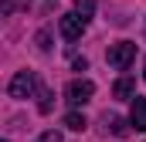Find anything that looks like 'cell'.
<instances>
[{"instance_id":"obj_9","label":"cell","mask_w":146,"mask_h":142,"mask_svg":"<svg viewBox=\"0 0 146 142\" xmlns=\"http://www.w3.org/2000/svg\"><path fill=\"white\" fill-rule=\"evenodd\" d=\"M75 14L88 24V20H92V14H95V0H78V3H75Z\"/></svg>"},{"instance_id":"obj_8","label":"cell","mask_w":146,"mask_h":142,"mask_svg":"<svg viewBox=\"0 0 146 142\" xmlns=\"http://www.w3.org/2000/svg\"><path fill=\"white\" fill-rule=\"evenodd\" d=\"M85 125H88V122H85L82 112H68V115H65V129H72V132H85Z\"/></svg>"},{"instance_id":"obj_10","label":"cell","mask_w":146,"mask_h":142,"mask_svg":"<svg viewBox=\"0 0 146 142\" xmlns=\"http://www.w3.org/2000/svg\"><path fill=\"white\" fill-rule=\"evenodd\" d=\"M27 3H31V0H0V10H3V14H10L14 7H27Z\"/></svg>"},{"instance_id":"obj_12","label":"cell","mask_w":146,"mask_h":142,"mask_svg":"<svg viewBox=\"0 0 146 142\" xmlns=\"http://www.w3.org/2000/svg\"><path fill=\"white\" fill-rule=\"evenodd\" d=\"M37 51H51V37H48V31L37 34Z\"/></svg>"},{"instance_id":"obj_5","label":"cell","mask_w":146,"mask_h":142,"mask_svg":"<svg viewBox=\"0 0 146 142\" xmlns=\"http://www.w3.org/2000/svg\"><path fill=\"white\" fill-rule=\"evenodd\" d=\"M129 102H133V112H129V125H133L136 132H146V98H143V95H133Z\"/></svg>"},{"instance_id":"obj_2","label":"cell","mask_w":146,"mask_h":142,"mask_svg":"<svg viewBox=\"0 0 146 142\" xmlns=\"http://www.w3.org/2000/svg\"><path fill=\"white\" fill-rule=\"evenodd\" d=\"M37 91V78L34 71H17L10 78V98H31Z\"/></svg>"},{"instance_id":"obj_11","label":"cell","mask_w":146,"mask_h":142,"mask_svg":"<svg viewBox=\"0 0 146 142\" xmlns=\"http://www.w3.org/2000/svg\"><path fill=\"white\" fill-rule=\"evenodd\" d=\"M41 112H44V115H48V112H51V91H48V88H41Z\"/></svg>"},{"instance_id":"obj_4","label":"cell","mask_w":146,"mask_h":142,"mask_svg":"<svg viewBox=\"0 0 146 142\" xmlns=\"http://www.w3.org/2000/svg\"><path fill=\"white\" fill-rule=\"evenodd\" d=\"M85 27H88V24H85L78 14H65V17L58 20V31H61V37H65V41H78Z\"/></svg>"},{"instance_id":"obj_13","label":"cell","mask_w":146,"mask_h":142,"mask_svg":"<svg viewBox=\"0 0 146 142\" xmlns=\"http://www.w3.org/2000/svg\"><path fill=\"white\" fill-rule=\"evenodd\" d=\"M37 142H61V132H54V129H51V132H44V135H37Z\"/></svg>"},{"instance_id":"obj_6","label":"cell","mask_w":146,"mask_h":142,"mask_svg":"<svg viewBox=\"0 0 146 142\" xmlns=\"http://www.w3.org/2000/svg\"><path fill=\"white\" fill-rule=\"evenodd\" d=\"M102 122H106V129H109L112 135H119V139H122V135H129V132H133V125H129V122H126V118H119V115H106V118H102Z\"/></svg>"},{"instance_id":"obj_3","label":"cell","mask_w":146,"mask_h":142,"mask_svg":"<svg viewBox=\"0 0 146 142\" xmlns=\"http://www.w3.org/2000/svg\"><path fill=\"white\" fill-rule=\"evenodd\" d=\"M92 95H95V85H92L88 78H75V81H68V88H65V98H68L72 105L92 102Z\"/></svg>"},{"instance_id":"obj_7","label":"cell","mask_w":146,"mask_h":142,"mask_svg":"<svg viewBox=\"0 0 146 142\" xmlns=\"http://www.w3.org/2000/svg\"><path fill=\"white\" fill-rule=\"evenodd\" d=\"M112 95H115L119 102H126V98H133V95H136V81H133V78H119V81L112 85Z\"/></svg>"},{"instance_id":"obj_15","label":"cell","mask_w":146,"mask_h":142,"mask_svg":"<svg viewBox=\"0 0 146 142\" xmlns=\"http://www.w3.org/2000/svg\"><path fill=\"white\" fill-rule=\"evenodd\" d=\"M143 78H146V74H143Z\"/></svg>"},{"instance_id":"obj_1","label":"cell","mask_w":146,"mask_h":142,"mask_svg":"<svg viewBox=\"0 0 146 142\" xmlns=\"http://www.w3.org/2000/svg\"><path fill=\"white\" fill-rule=\"evenodd\" d=\"M106 61H109L115 71H129L133 61H136V44H133V41H115V44H109Z\"/></svg>"},{"instance_id":"obj_14","label":"cell","mask_w":146,"mask_h":142,"mask_svg":"<svg viewBox=\"0 0 146 142\" xmlns=\"http://www.w3.org/2000/svg\"><path fill=\"white\" fill-rule=\"evenodd\" d=\"M0 142H7V139H0Z\"/></svg>"}]
</instances>
